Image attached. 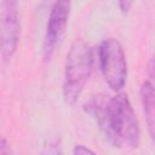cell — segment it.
I'll use <instances>...</instances> for the list:
<instances>
[{"label":"cell","mask_w":155,"mask_h":155,"mask_svg":"<svg viewBox=\"0 0 155 155\" xmlns=\"http://www.w3.org/2000/svg\"><path fill=\"white\" fill-rule=\"evenodd\" d=\"M86 107L114 147L139 145L140 128L127 94L119 93L108 99L96 96Z\"/></svg>","instance_id":"1"},{"label":"cell","mask_w":155,"mask_h":155,"mask_svg":"<svg viewBox=\"0 0 155 155\" xmlns=\"http://www.w3.org/2000/svg\"><path fill=\"white\" fill-rule=\"evenodd\" d=\"M134 0H119V7L121 10L122 13H127L131 8V6L133 5Z\"/></svg>","instance_id":"7"},{"label":"cell","mask_w":155,"mask_h":155,"mask_svg":"<svg viewBox=\"0 0 155 155\" xmlns=\"http://www.w3.org/2000/svg\"><path fill=\"white\" fill-rule=\"evenodd\" d=\"M74 154H94L92 150H90L88 148L84 147V145H76L75 149L73 150Z\"/></svg>","instance_id":"8"},{"label":"cell","mask_w":155,"mask_h":155,"mask_svg":"<svg viewBox=\"0 0 155 155\" xmlns=\"http://www.w3.org/2000/svg\"><path fill=\"white\" fill-rule=\"evenodd\" d=\"M8 151V149H7V143H6V140L2 138V137H0V154L1 153H7Z\"/></svg>","instance_id":"9"},{"label":"cell","mask_w":155,"mask_h":155,"mask_svg":"<svg viewBox=\"0 0 155 155\" xmlns=\"http://www.w3.org/2000/svg\"><path fill=\"white\" fill-rule=\"evenodd\" d=\"M92 67V48L85 41L76 40L71 45L65 61L63 97L68 104H74L79 99L86 82L90 79Z\"/></svg>","instance_id":"2"},{"label":"cell","mask_w":155,"mask_h":155,"mask_svg":"<svg viewBox=\"0 0 155 155\" xmlns=\"http://www.w3.org/2000/svg\"><path fill=\"white\" fill-rule=\"evenodd\" d=\"M99 68L104 80L114 91H120L126 82L127 64L121 44L114 39H104L98 50Z\"/></svg>","instance_id":"3"},{"label":"cell","mask_w":155,"mask_h":155,"mask_svg":"<svg viewBox=\"0 0 155 155\" xmlns=\"http://www.w3.org/2000/svg\"><path fill=\"white\" fill-rule=\"evenodd\" d=\"M140 99L145 119L148 122V130L150 137L154 138V119H155V107H154V86L150 81H144L140 86Z\"/></svg>","instance_id":"6"},{"label":"cell","mask_w":155,"mask_h":155,"mask_svg":"<svg viewBox=\"0 0 155 155\" xmlns=\"http://www.w3.org/2000/svg\"><path fill=\"white\" fill-rule=\"evenodd\" d=\"M70 7H71V0H56L48 17L47 28H46V35L44 41V58L45 61H48L54 48L61 40L62 35L65 31L68 18L70 15Z\"/></svg>","instance_id":"5"},{"label":"cell","mask_w":155,"mask_h":155,"mask_svg":"<svg viewBox=\"0 0 155 155\" xmlns=\"http://www.w3.org/2000/svg\"><path fill=\"white\" fill-rule=\"evenodd\" d=\"M19 40L18 0H1L0 6V54L8 61L15 54Z\"/></svg>","instance_id":"4"}]
</instances>
